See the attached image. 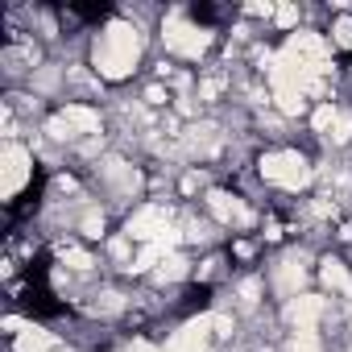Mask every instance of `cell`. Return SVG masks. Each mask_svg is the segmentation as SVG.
Segmentation results:
<instances>
[{
	"instance_id": "1",
	"label": "cell",
	"mask_w": 352,
	"mask_h": 352,
	"mask_svg": "<svg viewBox=\"0 0 352 352\" xmlns=\"http://www.w3.org/2000/svg\"><path fill=\"white\" fill-rule=\"evenodd\" d=\"M137 58H141V34H137V25H129V21H112L104 34H100V42H96V54H91V63H96V71L104 75V79H129L133 71H137Z\"/></svg>"
},
{
	"instance_id": "2",
	"label": "cell",
	"mask_w": 352,
	"mask_h": 352,
	"mask_svg": "<svg viewBox=\"0 0 352 352\" xmlns=\"http://www.w3.org/2000/svg\"><path fill=\"white\" fill-rule=\"evenodd\" d=\"M261 179L274 183V187H282V191H302L311 183V166H307L302 153L278 149V153H265L261 157Z\"/></svg>"
},
{
	"instance_id": "3",
	"label": "cell",
	"mask_w": 352,
	"mask_h": 352,
	"mask_svg": "<svg viewBox=\"0 0 352 352\" xmlns=\"http://www.w3.org/2000/svg\"><path fill=\"white\" fill-rule=\"evenodd\" d=\"M162 38H166V50H174L179 58H199L208 46H212V34L187 17H170L162 25Z\"/></svg>"
},
{
	"instance_id": "4",
	"label": "cell",
	"mask_w": 352,
	"mask_h": 352,
	"mask_svg": "<svg viewBox=\"0 0 352 352\" xmlns=\"http://www.w3.org/2000/svg\"><path fill=\"white\" fill-rule=\"evenodd\" d=\"M34 179V153L17 141L5 145V153H0V191H5V199H17V191Z\"/></svg>"
},
{
	"instance_id": "5",
	"label": "cell",
	"mask_w": 352,
	"mask_h": 352,
	"mask_svg": "<svg viewBox=\"0 0 352 352\" xmlns=\"http://www.w3.org/2000/svg\"><path fill=\"white\" fill-rule=\"evenodd\" d=\"M46 133H50L54 141H71V137H83V133H100V116H96L91 108H83V104H67V108L46 124Z\"/></svg>"
},
{
	"instance_id": "6",
	"label": "cell",
	"mask_w": 352,
	"mask_h": 352,
	"mask_svg": "<svg viewBox=\"0 0 352 352\" xmlns=\"http://www.w3.org/2000/svg\"><path fill=\"white\" fill-rule=\"evenodd\" d=\"M166 232H170V212L157 208V204L141 208V212L129 220V228H124V236H129V241H141V245H149V241H157V236H166Z\"/></svg>"
},
{
	"instance_id": "7",
	"label": "cell",
	"mask_w": 352,
	"mask_h": 352,
	"mask_svg": "<svg viewBox=\"0 0 352 352\" xmlns=\"http://www.w3.org/2000/svg\"><path fill=\"white\" fill-rule=\"evenodd\" d=\"M208 336H212V315H199V319H191L183 331H174V336H170L166 352H204Z\"/></svg>"
},
{
	"instance_id": "8",
	"label": "cell",
	"mask_w": 352,
	"mask_h": 352,
	"mask_svg": "<svg viewBox=\"0 0 352 352\" xmlns=\"http://www.w3.org/2000/svg\"><path fill=\"white\" fill-rule=\"evenodd\" d=\"M208 208H212V216L224 220V224H249V220H253L249 208H245L236 195H228V191H212V195H208Z\"/></svg>"
},
{
	"instance_id": "9",
	"label": "cell",
	"mask_w": 352,
	"mask_h": 352,
	"mask_svg": "<svg viewBox=\"0 0 352 352\" xmlns=\"http://www.w3.org/2000/svg\"><path fill=\"white\" fill-rule=\"evenodd\" d=\"M323 315V302L315 298V294H298V298H290L286 302V319L294 323V331H311V323Z\"/></svg>"
},
{
	"instance_id": "10",
	"label": "cell",
	"mask_w": 352,
	"mask_h": 352,
	"mask_svg": "<svg viewBox=\"0 0 352 352\" xmlns=\"http://www.w3.org/2000/svg\"><path fill=\"white\" fill-rule=\"evenodd\" d=\"M302 278H307V270H302V257H286V261L278 265V290H282V294L298 298V286H302Z\"/></svg>"
},
{
	"instance_id": "11",
	"label": "cell",
	"mask_w": 352,
	"mask_h": 352,
	"mask_svg": "<svg viewBox=\"0 0 352 352\" xmlns=\"http://www.w3.org/2000/svg\"><path fill=\"white\" fill-rule=\"evenodd\" d=\"M319 278H323L331 290H344V294H352V274L344 270V261L327 257V261H323V270H319Z\"/></svg>"
},
{
	"instance_id": "12",
	"label": "cell",
	"mask_w": 352,
	"mask_h": 352,
	"mask_svg": "<svg viewBox=\"0 0 352 352\" xmlns=\"http://www.w3.org/2000/svg\"><path fill=\"white\" fill-rule=\"evenodd\" d=\"M50 348H54V336L42 327H25L17 336V352H50Z\"/></svg>"
},
{
	"instance_id": "13",
	"label": "cell",
	"mask_w": 352,
	"mask_h": 352,
	"mask_svg": "<svg viewBox=\"0 0 352 352\" xmlns=\"http://www.w3.org/2000/svg\"><path fill=\"white\" fill-rule=\"evenodd\" d=\"M274 100H278V108H282L286 116H298V112L307 108V91H298V87H286V91H274Z\"/></svg>"
},
{
	"instance_id": "14",
	"label": "cell",
	"mask_w": 352,
	"mask_h": 352,
	"mask_svg": "<svg viewBox=\"0 0 352 352\" xmlns=\"http://www.w3.org/2000/svg\"><path fill=\"white\" fill-rule=\"evenodd\" d=\"M183 274H187V257H179V253H170L157 265V282H174V278H183Z\"/></svg>"
},
{
	"instance_id": "15",
	"label": "cell",
	"mask_w": 352,
	"mask_h": 352,
	"mask_svg": "<svg viewBox=\"0 0 352 352\" xmlns=\"http://www.w3.org/2000/svg\"><path fill=\"white\" fill-rule=\"evenodd\" d=\"M336 116H340V112H336L331 104H319V108H315V116H311V124H315V133H323V137H331V124H336Z\"/></svg>"
},
{
	"instance_id": "16",
	"label": "cell",
	"mask_w": 352,
	"mask_h": 352,
	"mask_svg": "<svg viewBox=\"0 0 352 352\" xmlns=\"http://www.w3.org/2000/svg\"><path fill=\"white\" fill-rule=\"evenodd\" d=\"M58 257H63L71 270H87V265H91V257H87L83 249H75V245H63V249H58Z\"/></svg>"
},
{
	"instance_id": "17",
	"label": "cell",
	"mask_w": 352,
	"mask_h": 352,
	"mask_svg": "<svg viewBox=\"0 0 352 352\" xmlns=\"http://www.w3.org/2000/svg\"><path fill=\"white\" fill-rule=\"evenodd\" d=\"M331 141H336V145L352 141V112H340V116H336V124H331Z\"/></svg>"
},
{
	"instance_id": "18",
	"label": "cell",
	"mask_w": 352,
	"mask_h": 352,
	"mask_svg": "<svg viewBox=\"0 0 352 352\" xmlns=\"http://www.w3.org/2000/svg\"><path fill=\"white\" fill-rule=\"evenodd\" d=\"M290 352H323V348H319L315 331H294V340H290Z\"/></svg>"
},
{
	"instance_id": "19",
	"label": "cell",
	"mask_w": 352,
	"mask_h": 352,
	"mask_svg": "<svg viewBox=\"0 0 352 352\" xmlns=\"http://www.w3.org/2000/svg\"><path fill=\"white\" fill-rule=\"evenodd\" d=\"M331 38H336V46H344V50H352V17H344V21H336V30H331Z\"/></svg>"
},
{
	"instance_id": "20",
	"label": "cell",
	"mask_w": 352,
	"mask_h": 352,
	"mask_svg": "<svg viewBox=\"0 0 352 352\" xmlns=\"http://www.w3.org/2000/svg\"><path fill=\"white\" fill-rule=\"evenodd\" d=\"M100 232H104V216H100V212H91V216L83 220V236H100Z\"/></svg>"
},
{
	"instance_id": "21",
	"label": "cell",
	"mask_w": 352,
	"mask_h": 352,
	"mask_svg": "<svg viewBox=\"0 0 352 352\" xmlns=\"http://www.w3.org/2000/svg\"><path fill=\"white\" fill-rule=\"evenodd\" d=\"M274 17H278V25H294V21H298V9H294V5H282Z\"/></svg>"
},
{
	"instance_id": "22",
	"label": "cell",
	"mask_w": 352,
	"mask_h": 352,
	"mask_svg": "<svg viewBox=\"0 0 352 352\" xmlns=\"http://www.w3.org/2000/svg\"><path fill=\"white\" fill-rule=\"evenodd\" d=\"M124 352H166V348H153V344H145V340H133Z\"/></svg>"
},
{
	"instance_id": "23",
	"label": "cell",
	"mask_w": 352,
	"mask_h": 352,
	"mask_svg": "<svg viewBox=\"0 0 352 352\" xmlns=\"http://www.w3.org/2000/svg\"><path fill=\"white\" fill-rule=\"evenodd\" d=\"M145 100H149V104H166V91H162V87H149V96H145Z\"/></svg>"
}]
</instances>
